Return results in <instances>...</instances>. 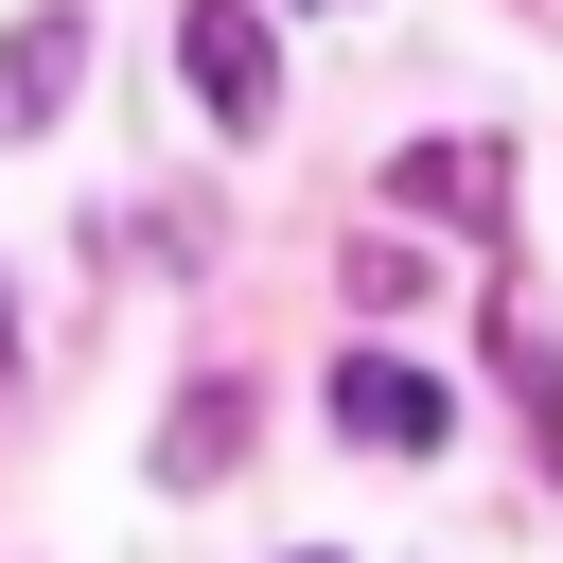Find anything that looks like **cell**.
<instances>
[{"label":"cell","instance_id":"cell-5","mask_svg":"<svg viewBox=\"0 0 563 563\" xmlns=\"http://www.w3.org/2000/svg\"><path fill=\"white\" fill-rule=\"evenodd\" d=\"M229 457H246V387H194V405L158 422V475H176V493H211Z\"/></svg>","mask_w":563,"mask_h":563},{"label":"cell","instance_id":"cell-3","mask_svg":"<svg viewBox=\"0 0 563 563\" xmlns=\"http://www.w3.org/2000/svg\"><path fill=\"white\" fill-rule=\"evenodd\" d=\"M70 70H88V18H18V53H0V141H35V123L70 106Z\"/></svg>","mask_w":563,"mask_h":563},{"label":"cell","instance_id":"cell-2","mask_svg":"<svg viewBox=\"0 0 563 563\" xmlns=\"http://www.w3.org/2000/svg\"><path fill=\"white\" fill-rule=\"evenodd\" d=\"M176 18H194V106H211L229 141H264V123H282V53H264V18H246V0H176Z\"/></svg>","mask_w":563,"mask_h":563},{"label":"cell","instance_id":"cell-4","mask_svg":"<svg viewBox=\"0 0 563 563\" xmlns=\"http://www.w3.org/2000/svg\"><path fill=\"white\" fill-rule=\"evenodd\" d=\"M493 194H510V158H493V141H422V158H405V211H457V229H493Z\"/></svg>","mask_w":563,"mask_h":563},{"label":"cell","instance_id":"cell-6","mask_svg":"<svg viewBox=\"0 0 563 563\" xmlns=\"http://www.w3.org/2000/svg\"><path fill=\"white\" fill-rule=\"evenodd\" d=\"M299 563H334V545H299Z\"/></svg>","mask_w":563,"mask_h":563},{"label":"cell","instance_id":"cell-1","mask_svg":"<svg viewBox=\"0 0 563 563\" xmlns=\"http://www.w3.org/2000/svg\"><path fill=\"white\" fill-rule=\"evenodd\" d=\"M334 440H352V457H440V440H457V387L405 369V352H352V369H334Z\"/></svg>","mask_w":563,"mask_h":563}]
</instances>
